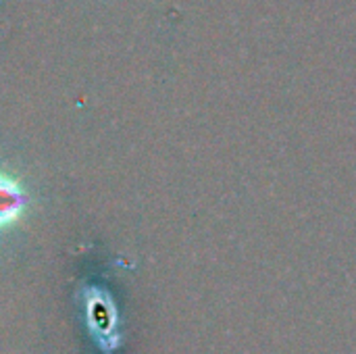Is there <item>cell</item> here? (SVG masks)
Segmentation results:
<instances>
[{
    "label": "cell",
    "mask_w": 356,
    "mask_h": 354,
    "mask_svg": "<svg viewBox=\"0 0 356 354\" xmlns=\"http://www.w3.org/2000/svg\"><path fill=\"white\" fill-rule=\"evenodd\" d=\"M90 330L96 334L98 346L104 348L106 353L111 348L117 346V336H115V325H117V317H115V309L111 307V303H102V296H96L94 300H90Z\"/></svg>",
    "instance_id": "6da1fadb"
},
{
    "label": "cell",
    "mask_w": 356,
    "mask_h": 354,
    "mask_svg": "<svg viewBox=\"0 0 356 354\" xmlns=\"http://www.w3.org/2000/svg\"><path fill=\"white\" fill-rule=\"evenodd\" d=\"M27 194L21 190L19 182L0 173V230L10 227L27 209Z\"/></svg>",
    "instance_id": "7a4b0ae2"
}]
</instances>
